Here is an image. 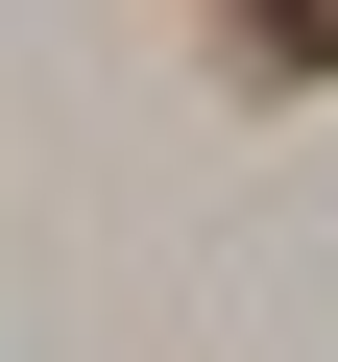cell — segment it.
I'll use <instances>...</instances> for the list:
<instances>
[{"label":"cell","instance_id":"1","mask_svg":"<svg viewBox=\"0 0 338 362\" xmlns=\"http://www.w3.org/2000/svg\"><path fill=\"white\" fill-rule=\"evenodd\" d=\"M242 49H266V73H314V49H338V25H314V0H242Z\"/></svg>","mask_w":338,"mask_h":362}]
</instances>
